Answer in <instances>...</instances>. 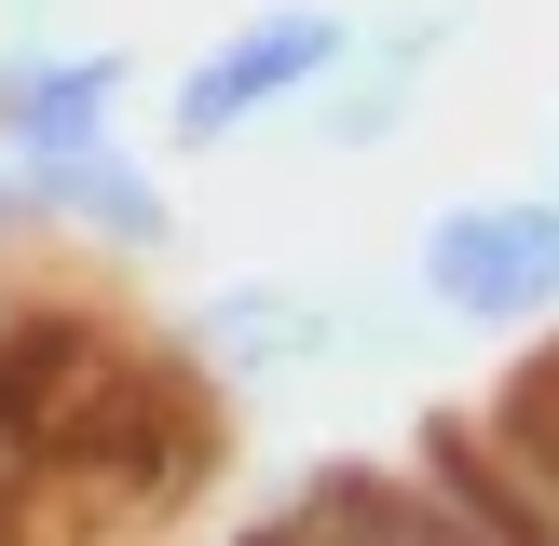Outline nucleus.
Wrapping results in <instances>:
<instances>
[{
  "mask_svg": "<svg viewBox=\"0 0 559 546\" xmlns=\"http://www.w3.org/2000/svg\"><path fill=\"white\" fill-rule=\"evenodd\" d=\"M409 109H424V82H409V69L342 55V69L300 96V136H314V151H382V136H409Z\"/></svg>",
  "mask_w": 559,
  "mask_h": 546,
  "instance_id": "5",
  "label": "nucleus"
},
{
  "mask_svg": "<svg viewBox=\"0 0 559 546\" xmlns=\"http://www.w3.org/2000/svg\"><path fill=\"white\" fill-rule=\"evenodd\" d=\"M409 287H424L437 328H546L559 314V178L437 205L409 233Z\"/></svg>",
  "mask_w": 559,
  "mask_h": 546,
  "instance_id": "2",
  "label": "nucleus"
},
{
  "mask_svg": "<svg viewBox=\"0 0 559 546\" xmlns=\"http://www.w3.org/2000/svg\"><path fill=\"white\" fill-rule=\"evenodd\" d=\"M342 55H355V14H342V0H260V14H233L178 82H164V136H178V151H233V136L287 123Z\"/></svg>",
  "mask_w": 559,
  "mask_h": 546,
  "instance_id": "1",
  "label": "nucleus"
},
{
  "mask_svg": "<svg viewBox=\"0 0 559 546\" xmlns=\"http://www.w3.org/2000/svg\"><path fill=\"white\" fill-rule=\"evenodd\" d=\"M191 369L205 382H300L342 369V287H300V273H246V287L191 300Z\"/></svg>",
  "mask_w": 559,
  "mask_h": 546,
  "instance_id": "3",
  "label": "nucleus"
},
{
  "mask_svg": "<svg viewBox=\"0 0 559 546\" xmlns=\"http://www.w3.org/2000/svg\"><path fill=\"white\" fill-rule=\"evenodd\" d=\"M464 27H478V0H396V14H355V55H382V69L437 82L464 55Z\"/></svg>",
  "mask_w": 559,
  "mask_h": 546,
  "instance_id": "6",
  "label": "nucleus"
},
{
  "mask_svg": "<svg viewBox=\"0 0 559 546\" xmlns=\"http://www.w3.org/2000/svg\"><path fill=\"white\" fill-rule=\"evenodd\" d=\"M546 164H559V123H546Z\"/></svg>",
  "mask_w": 559,
  "mask_h": 546,
  "instance_id": "7",
  "label": "nucleus"
},
{
  "mask_svg": "<svg viewBox=\"0 0 559 546\" xmlns=\"http://www.w3.org/2000/svg\"><path fill=\"white\" fill-rule=\"evenodd\" d=\"M123 96H136V55H123V41H55V27L0 41V136H82V123H123Z\"/></svg>",
  "mask_w": 559,
  "mask_h": 546,
  "instance_id": "4",
  "label": "nucleus"
}]
</instances>
